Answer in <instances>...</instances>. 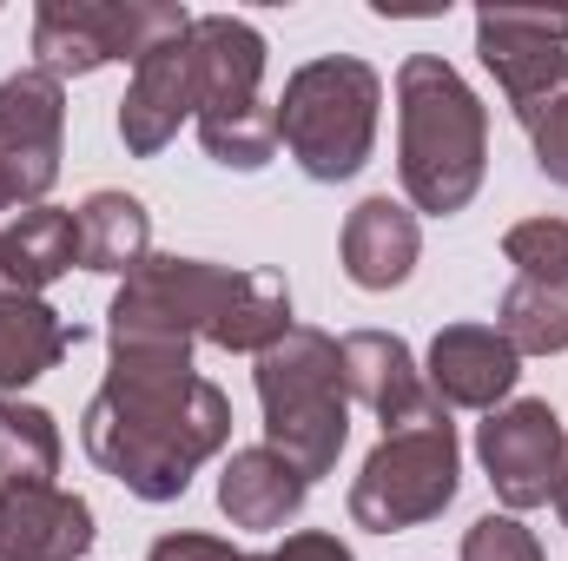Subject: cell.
Masks as SVG:
<instances>
[{"instance_id": "obj_11", "label": "cell", "mask_w": 568, "mask_h": 561, "mask_svg": "<svg viewBox=\"0 0 568 561\" xmlns=\"http://www.w3.org/2000/svg\"><path fill=\"white\" fill-rule=\"evenodd\" d=\"M60 145H67V86L40 67H20L0 80V165L13 178L20 212L47 205L60 178Z\"/></svg>"}, {"instance_id": "obj_9", "label": "cell", "mask_w": 568, "mask_h": 561, "mask_svg": "<svg viewBox=\"0 0 568 561\" xmlns=\"http://www.w3.org/2000/svg\"><path fill=\"white\" fill-rule=\"evenodd\" d=\"M192 33V13L172 0H40L33 7V67L53 80L100 73L113 60H133Z\"/></svg>"}, {"instance_id": "obj_24", "label": "cell", "mask_w": 568, "mask_h": 561, "mask_svg": "<svg viewBox=\"0 0 568 561\" xmlns=\"http://www.w3.org/2000/svg\"><path fill=\"white\" fill-rule=\"evenodd\" d=\"M463 561H542V542L516 516H483L463 536Z\"/></svg>"}, {"instance_id": "obj_1", "label": "cell", "mask_w": 568, "mask_h": 561, "mask_svg": "<svg viewBox=\"0 0 568 561\" xmlns=\"http://www.w3.org/2000/svg\"><path fill=\"white\" fill-rule=\"evenodd\" d=\"M80 442L140 502H179L192 476L232 442V397L192 370L185 344H113Z\"/></svg>"}, {"instance_id": "obj_7", "label": "cell", "mask_w": 568, "mask_h": 561, "mask_svg": "<svg viewBox=\"0 0 568 561\" xmlns=\"http://www.w3.org/2000/svg\"><path fill=\"white\" fill-rule=\"evenodd\" d=\"M476 53L496 73L516 126L536 145L542 178L568 185V13L483 7L476 13Z\"/></svg>"}, {"instance_id": "obj_10", "label": "cell", "mask_w": 568, "mask_h": 561, "mask_svg": "<svg viewBox=\"0 0 568 561\" xmlns=\"http://www.w3.org/2000/svg\"><path fill=\"white\" fill-rule=\"evenodd\" d=\"M476 456L489 469V489L503 496L509 516L556 502L562 482V456H568V429L542 397H516L503 410H489V422L476 429Z\"/></svg>"}, {"instance_id": "obj_28", "label": "cell", "mask_w": 568, "mask_h": 561, "mask_svg": "<svg viewBox=\"0 0 568 561\" xmlns=\"http://www.w3.org/2000/svg\"><path fill=\"white\" fill-rule=\"evenodd\" d=\"M13 205H20V198H13V178H7V165H0V218H7Z\"/></svg>"}, {"instance_id": "obj_27", "label": "cell", "mask_w": 568, "mask_h": 561, "mask_svg": "<svg viewBox=\"0 0 568 561\" xmlns=\"http://www.w3.org/2000/svg\"><path fill=\"white\" fill-rule=\"evenodd\" d=\"M556 516H562V529H568V456H562V482H556Z\"/></svg>"}, {"instance_id": "obj_4", "label": "cell", "mask_w": 568, "mask_h": 561, "mask_svg": "<svg viewBox=\"0 0 568 561\" xmlns=\"http://www.w3.org/2000/svg\"><path fill=\"white\" fill-rule=\"evenodd\" d=\"M192 120L205 159L265 172L278 159V106H265V33L239 13H192Z\"/></svg>"}, {"instance_id": "obj_25", "label": "cell", "mask_w": 568, "mask_h": 561, "mask_svg": "<svg viewBox=\"0 0 568 561\" xmlns=\"http://www.w3.org/2000/svg\"><path fill=\"white\" fill-rule=\"evenodd\" d=\"M145 561H265V555H245V549H232V542H219V536H192V529H172V536H159Z\"/></svg>"}, {"instance_id": "obj_17", "label": "cell", "mask_w": 568, "mask_h": 561, "mask_svg": "<svg viewBox=\"0 0 568 561\" xmlns=\"http://www.w3.org/2000/svg\"><path fill=\"white\" fill-rule=\"evenodd\" d=\"M311 482L284 462L278 449H232L225 469H219V509L232 529H252V536H272L284 522H297Z\"/></svg>"}, {"instance_id": "obj_15", "label": "cell", "mask_w": 568, "mask_h": 561, "mask_svg": "<svg viewBox=\"0 0 568 561\" xmlns=\"http://www.w3.org/2000/svg\"><path fill=\"white\" fill-rule=\"evenodd\" d=\"M337 252H344V278L357 284V290H397V284L417 272V252H424L417 212L404 198L377 192V198L351 205Z\"/></svg>"}, {"instance_id": "obj_20", "label": "cell", "mask_w": 568, "mask_h": 561, "mask_svg": "<svg viewBox=\"0 0 568 561\" xmlns=\"http://www.w3.org/2000/svg\"><path fill=\"white\" fill-rule=\"evenodd\" d=\"M80 265L106 278H133L152 258V218L133 192H93L80 212Z\"/></svg>"}, {"instance_id": "obj_13", "label": "cell", "mask_w": 568, "mask_h": 561, "mask_svg": "<svg viewBox=\"0 0 568 561\" xmlns=\"http://www.w3.org/2000/svg\"><path fill=\"white\" fill-rule=\"evenodd\" d=\"M516 377H523V357L496 324H443L424 364V384L443 410H503Z\"/></svg>"}, {"instance_id": "obj_12", "label": "cell", "mask_w": 568, "mask_h": 561, "mask_svg": "<svg viewBox=\"0 0 568 561\" xmlns=\"http://www.w3.org/2000/svg\"><path fill=\"white\" fill-rule=\"evenodd\" d=\"M337 350H344V384H351V397L384 422V436H390V429H417V422H429V417H449V410L429 397L424 370H417V357H410V344H404L397 330H351V337H337Z\"/></svg>"}, {"instance_id": "obj_19", "label": "cell", "mask_w": 568, "mask_h": 561, "mask_svg": "<svg viewBox=\"0 0 568 561\" xmlns=\"http://www.w3.org/2000/svg\"><path fill=\"white\" fill-rule=\"evenodd\" d=\"M87 330L67 324L47 297L27 290H0V397H20L27 384H40Z\"/></svg>"}, {"instance_id": "obj_5", "label": "cell", "mask_w": 568, "mask_h": 561, "mask_svg": "<svg viewBox=\"0 0 568 561\" xmlns=\"http://www.w3.org/2000/svg\"><path fill=\"white\" fill-rule=\"evenodd\" d=\"M258 410H265V449L317 482L337 469L351 442V384H344V350L317 324H291L272 350H258Z\"/></svg>"}, {"instance_id": "obj_22", "label": "cell", "mask_w": 568, "mask_h": 561, "mask_svg": "<svg viewBox=\"0 0 568 561\" xmlns=\"http://www.w3.org/2000/svg\"><path fill=\"white\" fill-rule=\"evenodd\" d=\"M60 476V422L40 404L0 397V482H53Z\"/></svg>"}, {"instance_id": "obj_3", "label": "cell", "mask_w": 568, "mask_h": 561, "mask_svg": "<svg viewBox=\"0 0 568 561\" xmlns=\"http://www.w3.org/2000/svg\"><path fill=\"white\" fill-rule=\"evenodd\" d=\"M397 172L424 218H456L489 172V113L443 53H410L397 67Z\"/></svg>"}, {"instance_id": "obj_18", "label": "cell", "mask_w": 568, "mask_h": 561, "mask_svg": "<svg viewBox=\"0 0 568 561\" xmlns=\"http://www.w3.org/2000/svg\"><path fill=\"white\" fill-rule=\"evenodd\" d=\"M80 265V218L60 205H27L0 225V290L40 297Z\"/></svg>"}, {"instance_id": "obj_14", "label": "cell", "mask_w": 568, "mask_h": 561, "mask_svg": "<svg viewBox=\"0 0 568 561\" xmlns=\"http://www.w3.org/2000/svg\"><path fill=\"white\" fill-rule=\"evenodd\" d=\"M93 509L60 482H0V561H87Z\"/></svg>"}, {"instance_id": "obj_2", "label": "cell", "mask_w": 568, "mask_h": 561, "mask_svg": "<svg viewBox=\"0 0 568 561\" xmlns=\"http://www.w3.org/2000/svg\"><path fill=\"white\" fill-rule=\"evenodd\" d=\"M291 330V290L278 272H232L212 258H145L120 278L106 344H219L239 357L272 350Z\"/></svg>"}, {"instance_id": "obj_16", "label": "cell", "mask_w": 568, "mask_h": 561, "mask_svg": "<svg viewBox=\"0 0 568 561\" xmlns=\"http://www.w3.org/2000/svg\"><path fill=\"white\" fill-rule=\"evenodd\" d=\"M185 120H192V53L185 40H172L133 67V86L120 100V140L133 159H159Z\"/></svg>"}, {"instance_id": "obj_6", "label": "cell", "mask_w": 568, "mask_h": 561, "mask_svg": "<svg viewBox=\"0 0 568 561\" xmlns=\"http://www.w3.org/2000/svg\"><path fill=\"white\" fill-rule=\"evenodd\" d=\"M377 106H384V80L371 60H357V53L304 60L278 93V145L297 159L304 178L344 185L371 165Z\"/></svg>"}, {"instance_id": "obj_21", "label": "cell", "mask_w": 568, "mask_h": 561, "mask_svg": "<svg viewBox=\"0 0 568 561\" xmlns=\"http://www.w3.org/2000/svg\"><path fill=\"white\" fill-rule=\"evenodd\" d=\"M496 330L516 357H562L568 350V284L516 278L496 304Z\"/></svg>"}, {"instance_id": "obj_8", "label": "cell", "mask_w": 568, "mask_h": 561, "mask_svg": "<svg viewBox=\"0 0 568 561\" xmlns=\"http://www.w3.org/2000/svg\"><path fill=\"white\" fill-rule=\"evenodd\" d=\"M456 482H463V449H456L449 417H429L417 429H390L351 482V522L371 529V536L424 529L456 502Z\"/></svg>"}, {"instance_id": "obj_26", "label": "cell", "mask_w": 568, "mask_h": 561, "mask_svg": "<svg viewBox=\"0 0 568 561\" xmlns=\"http://www.w3.org/2000/svg\"><path fill=\"white\" fill-rule=\"evenodd\" d=\"M265 561H357V555H351L337 536H324V529H297V536H284Z\"/></svg>"}, {"instance_id": "obj_23", "label": "cell", "mask_w": 568, "mask_h": 561, "mask_svg": "<svg viewBox=\"0 0 568 561\" xmlns=\"http://www.w3.org/2000/svg\"><path fill=\"white\" fill-rule=\"evenodd\" d=\"M503 258L516 265V278L568 284V218H523V225H509Z\"/></svg>"}]
</instances>
